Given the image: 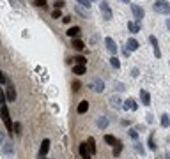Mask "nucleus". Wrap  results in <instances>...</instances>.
I'll return each mask as SVG.
<instances>
[{"mask_svg":"<svg viewBox=\"0 0 170 159\" xmlns=\"http://www.w3.org/2000/svg\"><path fill=\"white\" fill-rule=\"evenodd\" d=\"M80 32H82V30H80V27H71V29L67 30L66 34H67V37H75V39H78Z\"/></svg>","mask_w":170,"mask_h":159,"instance_id":"14","label":"nucleus"},{"mask_svg":"<svg viewBox=\"0 0 170 159\" xmlns=\"http://www.w3.org/2000/svg\"><path fill=\"white\" fill-rule=\"evenodd\" d=\"M120 2H124V4H129V0H120Z\"/></svg>","mask_w":170,"mask_h":159,"instance_id":"45","label":"nucleus"},{"mask_svg":"<svg viewBox=\"0 0 170 159\" xmlns=\"http://www.w3.org/2000/svg\"><path fill=\"white\" fill-rule=\"evenodd\" d=\"M80 154H82V157L83 159H91V150H89V145L85 143H80Z\"/></svg>","mask_w":170,"mask_h":159,"instance_id":"11","label":"nucleus"},{"mask_svg":"<svg viewBox=\"0 0 170 159\" xmlns=\"http://www.w3.org/2000/svg\"><path fill=\"white\" fill-rule=\"evenodd\" d=\"M76 2H78V6H83L85 9L91 7V0H76Z\"/></svg>","mask_w":170,"mask_h":159,"instance_id":"31","label":"nucleus"},{"mask_svg":"<svg viewBox=\"0 0 170 159\" xmlns=\"http://www.w3.org/2000/svg\"><path fill=\"white\" fill-rule=\"evenodd\" d=\"M62 21L64 23H69L71 21V16H62Z\"/></svg>","mask_w":170,"mask_h":159,"instance_id":"40","label":"nucleus"},{"mask_svg":"<svg viewBox=\"0 0 170 159\" xmlns=\"http://www.w3.org/2000/svg\"><path fill=\"white\" fill-rule=\"evenodd\" d=\"M14 129H16V133H18V134H20V133H21V126H20V124H14Z\"/></svg>","mask_w":170,"mask_h":159,"instance_id":"41","label":"nucleus"},{"mask_svg":"<svg viewBox=\"0 0 170 159\" xmlns=\"http://www.w3.org/2000/svg\"><path fill=\"white\" fill-rule=\"evenodd\" d=\"M46 4H48V2H46V0H34V6L35 7H46Z\"/></svg>","mask_w":170,"mask_h":159,"instance_id":"29","label":"nucleus"},{"mask_svg":"<svg viewBox=\"0 0 170 159\" xmlns=\"http://www.w3.org/2000/svg\"><path fill=\"white\" fill-rule=\"evenodd\" d=\"M41 159H46V156H44V157H41Z\"/></svg>","mask_w":170,"mask_h":159,"instance_id":"46","label":"nucleus"},{"mask_svg":"<svg viewBox=\"0 0 170 159\" xmlns=\"http://www.w3.org/2000/svg\"><path fill=\"white\" fill-rule=\"evenodd\" d=\"M122 108H124V110H131V111H135V110L138 108V104L135 103V99H131V97H129V99H126V101H124V106H122Z\"/></svg>","mask_w":170,"mask_h":159,"instance_id":"13","label":"nucleus"},{"mask_svg":"<svg viewBox=\"0 0 170 159\" xmlns=\"http://www.w3.org/2000/svg\"><path fill=\"white\" fill-rule=\"evenodd\" d=\"M147 145H149V149H151V150H156V145H154V134H149Z\"/></svg>","mask_w":170,"mask_h":159,"instance_id":"28","label":"nucleus"},{"mask_svg":"<svg viewBox=\"0 0 170 159\" xmlns=\"http://www.w3.org/2000/svg\"><path fill=\"white\" fill-rule=\"evenodd\" d=\"M110 64H112V67H115V69H119V67H120L119 58L115 57V55H112V58H110Z\"/></svg>","mask_w":170,"mask_h":159,"instance_id":"26","label":"nucleus"},{"mask_svg":"<svg viewBox=\"0 0 170 159\" xmlns=\"http://www.w3.org/2000/svg\"><path fill=\"white\" fill-rule=\"evenodd\" d=\"M147 122H149V124L152 122V115H151V113H147Z\"/></svg>","mask_w":170,"mask_h":159,"instance_id":"43","label":"nucleus"},{"mask_svg":"<svg viewBox=\"0 0 170 159\" xmlns=\"http://www.w3.org/2000/svg\"><path fill=\"white\" fill-rule=\"evenodd\" d=\"M140 101L144 106H149L151 104V94H149L147 90H140Z\"/></svg>","mask_w":170,"mask_h":159,"instance_id":"12","label":"nucleus"},{"mask_svg":"<svg viewBox=\"0 0 170 159\" xmlns=\"http://www.w3.org/2000/svg\"><path fill=\"white\" fill-rule=\"evenodd\" d=\"M51 18H62V14H60V9H55V11H53V13H51Z\"/></svg>","mask_w":170,"mask_h":159,"instance_id":"33","label":"nucleus"},{"mask_svg":"<svg viewBox=\"0 0 170 159\" xmlns=\"http://www.w3.org/2000/svg\"><path fill=\"white\" fill-rule=\"evenodd\" d=\"M99 9H101V14H103V18H105L106 21H110L113 14H112V9H110V6H108V2H105V0H103V2L99 4Z\"/></svg>","mask_w":170,"mask_h":159,"instance_id":"4","label":"nucleus"},{"mask_svg":"<svg viewBox=\"0 0 170 159\" xmlns=\"http://www.w3.org/2000/svg\"><path fill=\"white\" fill-rule=\"evenodd\" d=\"M75 11H76L80 16H83V18H89V16H91V14H89V9H83L82 6H76V7H75Z\"/></svg>","mask_w":170,"mask_h":159,"instance_id":"20","label":"nucleus"},{"mask_svg":"<svg viewBox=\"0 0 170 159\" xmlns=\"http://www.w3.org/2000/svg\"><path fill=\"white\" fill-rule=\"evenodd\" d=\"M0 149H2V152H4L6 156H11V154H14V145L11 143V142H4Z\"/></svg>","mask_w":170,"mask_h":159,"instance_id":"7","label":"nucleus"},{"mask_svg":"<svg viewBox=\"0 0 170 159\" xmlns=\"http://www.w3.org/2000/svg\"><path fill=\"white\" fill-rule=\"evenodd\" d=\"M89 88H91L92 92H103L105 90V81L103 80H99V78H94L92 81H89Z\"/></svg>","mask_w":170,"mask_h":159,"instance_id":"3","label":"nucleus"},{"mask_svg":"<svg viewBox=\"0 0 170 159\" xmlns=\"http://www.w3.org/2000/svg\"><path fill=\"white\" fill-rule=\"evenodd\" d=\"M127 29L131 30L133 34H136V32H140V25H138V23H135V21H127Z\"/></svg>","mask_w":170,"mask_h":159,"instance_id":"21","label":"nucleus"},{"mask_svg":"<svg viewBox=\"0 0 170 159\" xmlns=\"http://www.w3.org/2000/svg\"><path fill=\"white\" fill-rule=\"evenodd\" d=\"M149 41H151V44H152V50H154L156 58H161V51H160V46H158V39H156L154 36H151L149 37Z\"/></svg>","mask_w":170,"mask_h":159,"instance_id":"8","label":"nucleus"},{"mask_svg":"<svg viewBox=\"0 0 170 159\" xmlns=\"http://www.w3.org/2000/svg\"><path fill=\"white\" fill-rule=\"evenodd\" d=\"M73 48H75V50H83L85 43L82 41V39H75V41H73Z\"/></svg>","mask_w":170,"mask_h":159,"instance_id":"22","label":"nucleus"},{"mask_svg":"<svg viewBox=\"0 0 170 159\" xmlns=\"http://www.w3.org/2000/svg\"><path fill=\"white\" fill-rule=\"evenodd\" d=\"M48 150H50V140L46 138V140H42L41 147H39V156H41V157H44V156L48 154Z\"/></svg>","mask_w":170,"mask_h":159,"instance_id":"9","label":"nucleus"},{"mask_svg":"<svg viewBox=\"0 0 170 159\" xmlns=\"http://www.w3.org/2000/svg\"><path fill=\"white\" fill-rule=\"evenodd\" d=\"M120 150H122V143H120V142H117V143H115V149H113V156H119Z\"/></svg>","mask_w":170,"mask_h":159,"instance_id":"30","label":"nucleus"},{"mask_svg":"<svg viewBox=\"0 0 170 159\" xmlns=\"http://www.w3.org/2000/svg\"><path fill=\"white\" fill-rule=\"evenodd\" d=\"M168 142H170V140H168Z\"/></svg>","mask_w":170,"mask_h":159,"instance_id":"47","label":"nucleus"},{"mask_svg":"<svg viewBox=\"0 0 170 159\" xmlns=\"http://www.w3.org/2000/svg\"><path fill=\"white\" fill-rule=\"evenodd\" d=\"M66 4H64V0H55V9H60V7H64Z\"/></svg>","mask_w":170,"mask_h":159,"instance_id":"35","label":"nucleus"},{"mask_svg":"<svg viewBox=\"0 0 170 159\" xmlns=\"http://www.w3.org/2000/svg\"><path fill=\"white\" fill-rule=\"evenodd\" d=\"M129 136L133 138V140H136V138H138V133H136L135 129H131V131H129Z\"/></svg>","mask_w":170,"mask_h":159,"instance_id":"37","label":"nucleus"},{"mask_svg":"<svg viewBox=\"0 0 170 159\" xmlns=\"http://www.w3.org/2000/svg\"><path fill=\"white\" fill-rule=\"evenodd\" d=\"M2 104H6V92L4 90H0V106Z\"/></svg>","mask_w":170,"mask_h":159,"instance_id":"34","label":"nucleus"},{"mask_svg":"<svg viewBox=\"0 0 170 159\" xmlns=\"http://www.w3.org/2000/svg\"><path fill=\"white\" fill-rule=\"evenodd\" d=\"M161 126L163 127H170V115L168 113H163L161 115Z\"/></svg>","mask_w":170,"mask_h":159,"instance_id":"23","label":"nucleus"},{"mask_svg":"<svg viewBox=\"0 0 170 159\" xmlns=\"http://www.w3.org/2000/svg\"><path fill=\"white\" fill-rule=\"evenodd\" d=\"M105 44H106V50L110 51L112 55H115V53H117V44H115V41H113L112 37H106Z\"/></svg>","mask_w":170,"mask_h":159,"instance_id":"6","label":"nucleus"},{"mask_svg":"<svg viewBox=\"0 0 170 159\" xmlns=\"http://www.w3.org/2000/svg\"><path fill=\"white\" fill-rule=\"evenodd\" d=\"M7 80H6V76H4V72L0 71V83H6Z\"/></svg>","mask_w":170,"mask_h":159,"instance_id":"39","label":"nucleus"},{"mask_svg":"<svg viewBox=\"0 0 170 159\" xmlns=\"http://www.w3.org/2000/svg\"><path fill=\"white\" fill-rule=\"evenodd\" d=\"M73 60L76 62V65H87V58H85V57H82V55H78V57H75Z\"/></svg>","mask_w":170,"mask_h":159,"instance_id":"25","label":"nucleus"},{"mask_svg":"<svg viewBox=\"0 0 170 159\" xmlns=\"http://www.w3.org/2000/svg\"><path fill=\"white\" fill-rule=\"evenodd\" d=\"M110 103H112V106H113V108H117V110H120L122 106H124V104H122V101H120V99L117 97V95H113L112 99H110Z\"/></svg>","mask_w":170,"mask_h":159,"instance_id":"19","label":"nucleus"},{"mask_svg":"<svg viewBox=\"0 0 170 159\" xmlns=\"http://www.w3.org/2000/svg\"><path fill=\"white\" fill-rule=\"evenodd\" d=\"M131 11H133V18L136 20V23H140L142 18H144V9L136 4H131Z\"/></svg>","mask_w":170,"mask_h":159,"instance_id":"5","label":"nucleus"},{"mask_svg":"<svg viewBox=\"0 0 170 159\" xmlns=\"http://www.w3.org/2000/svg\"><path fill=\"white\" fill-rule=\"evenodd\" d=\"M73 72H75L76 76H82V74L87 72V67H85V65H75V67H73Z\"/></svg>","mask_w":170,"mask_h":159,"instance_id":"18","label":"nucleus"},{"mask_svg":"<svg viewBox=\"0 0 170 159\" xmlns=\"http://www.w3.org/2000/svg\"><path fill=\"white\" fill-rule=\"evenodd\" d=\"M87 145H89V150H91V156H94V154H96V150H98V149H96V140H94V138H89V140H87Z\"/></svg>","mask_w":170,"mask_h":159,"instance_id":"17","label":"nucleus"},{"mask_svg":"<svg viewBox=\"0 0 170 159\" xmlns=\"http://www.w3.org/2000/svg\"><path fill=\"white\" fill-rule=\"evenodd\" d=\"M6 97L9 99V101H14V99H16V90H14L13 85H9V87H7V94H6Z\"/></svg>","mask_w":170,"mask_h":159,"instance_id":"16","label":"nucleus"},{"mask_svg":"<svg viewBox=\"0 0 170 159\" xmlns=\"http://www.w3.org/2000/svg\"><path fill=\"white\" fill-rule=\"evenodd\" d=\"M96 124H98L99 129H106V127H108V118H106V117H99L98 120H96Z\"/></svg>","mask_w":170,"mask_h":159,"instance_id":"15","label":"nucleus"},{"mask_svg":"<svg viewBox=\"0 0 170 159\" xmlns=\"http://www.w3.org/2000/svg\"><path fill=\"white\" fill-rule=\"evenodd\" d=\"M0 117H2V120H4V124H6L9 134H14V126H13V120H11V115H9V110H7L6 104L0 106Z\"/></svg>","mask_w":170,"mask_h":159,"instance_id":"1","label":"nucleus"},{"mask_svg":"<svg viewBox=\"0 0 170 159\" xmlns=\"http://www.w3.org/2000/svg\"><path fill=\"white\" fill-rule=\"evenodd\" d=\"M135 150L138 152V154H142V156L145 154V150H144V147H140V143H138V142H135Z\"/></svg>","mask_w":170,"mask_h":159,"instance_id":"32","label":"nucleus"},{"mask_svg":"<svg viewBox=\"0 0 170 159\" xmlns=\"http://www.w3.org/2000/svg\"><path fill=\"white\" fill-rule=\"evenodd\" d=\"M89 110V101H82L78 104V113H85Z\"/></svg>","mask_w":170,"mask_h":159,"instance_id":"24","label":"nucleus"},{"mask_svg":"<svg viewBox=\"0 0 170 159\" xmlns=\"http://www.w3.org/2000/svg\"><path fill=\"white\" fill-rule=\"evenodd\" d=\"M2 143H4V133L0 131V147H2Z\"/></svg>","mask_w":170,"mask_h":159,"instance_id":"42","label":"nucleus"},{"mask_svg":"<svg viewBox=\"0 0 170 159\" xmlns=\"http://www.w3.org/2000/svg\"><path fill=\"white\" fill-rule=\"evenodd\" d=\"M105 142H106L108 145H115V143H117V138L112 136V134H106V136H105Z\"/></svg>","mask_w":170,"mask_h":159,"instance_id":"27","label":"nucleus"},{"mask_svg":"<svg viewBox=\"0 0 170 159\" xmlns=\"http://www.w3.org/2000/svg\"><path fill=\"white\" fill-rule=\"evenodd\" d=\"M165 23H167V29L170 30V18H167V21H165Z\"/></svg>","mask_w":170,"mask_h":159,"instance_id":"44","label":"nucleus"},{"mask_svg":"<svg viewBox=\"0 0 170 159\" xmlns=\"http://www.w3.org/2000/svg\"><path fill=\"white\" fill-rule=\"evenodd\" d=\"M138 48H140V44H138V41H136V39H133V37H131V39H127V43H126V50H129V51H136Z\"/></svg>","mask_w":170,"mask_h":159,"instance_id":"10","label":"nucleus"},{"mask_svg":"<svg viewBox=\"0 0 170 159\" xmlns=\"http://www.w3.org/2000/svg\"><path fill=\"white\" fill-rule=\"evenodd\" d=\"M152 9H154L156 13H160V14L170 16V2H167V0H156L154 4H152Z\"/></svg>","mask_w":170,"mask_h":159,"instance_id":"2","label":"nucleus"},{"mask_svg":"<svg viewBox=\"0 0 170 159\" xmlns=\"http://www.w3.org/2000/svg\"><path fill=\"white\" fill-rule=\"evenodd\" d=\"M138 72H140V71H138V69L135 67L133 71H131V76H133V78H136V76H138Z\"/></svg>","mask_w":170,"mask_h":159,"instance_id":"38","label":"nucleus"},{"mask_svg":"<svg viewBox=\"0 0 170 159\" xmlns=\"http://www.w3.org/2000/svg\"><path fill=\"white\" fill-rule=\"evenodd\" d=\"M80 87H82V85H80V81H75V83H73V90H75V92H78Z\"/></svg>","mask_w":170,"mask_h":159,"instance_id":"36","label":"nucleus"}]
</instances>
